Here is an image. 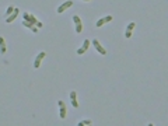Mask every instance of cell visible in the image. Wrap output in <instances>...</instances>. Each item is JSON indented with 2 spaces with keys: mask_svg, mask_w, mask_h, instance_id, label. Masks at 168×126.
<instances>
[{
  "mask_svg": "<svg viewBox=\"0 0 168 126\" xmlns=\"http://www.w3.org/2000/svg\"><path fill=\"white\" fill-rule=\"evenodd\" d=\"M73 6V1L72 0H67V1H64V3H62L59 7H57V10H56V13L57 14H62V13H64L67 8H70Z\"/></svg>",
  "mask_w": 168,
  "mask_h": 126,
  "instance_id": "3957f363",
  "label": "cell"
},
{
  "mask_svg": "<svg viewBox=\"0 0 168 126\" xmlns=\"http://www.w3.org/2000/svg\"><path fill=\"white\" fill-rule=\"evenodd\" d=\"M6 52H7L6 41H4V38H3V36H0V53H1V55H4Z\"/></svg>",
  "mask_w": 168,
  "mask_h": 126,
  "instance_id": "9c48e42d",
  "label": "cell"
},
{
  "mask_svg": "<svg viewBox=\"0 0 168 126\" xmlns=\"http://www.w3.org/2000/svg\"><path fill=\"white\" fill-rule=\"evenodd\" d=\"M91 43H93V46L97 49V52H98V53H101L102 56H106V49H105L104 46L100 43V41H98V39H93V41H91Z\"/></svg>",
  "mask_w": 168,
  "mask_h": 126,
  "instance_id": "7a4b0ae2",
  "label": "cell"
},
{
  "mask_svg": "<svg viewBox=\"0 0 168 126\" xmlns=\"http://www.w3.org/2000/svg\"><path fill=\"white\" fill-rule=\"evenodd\" d=\"M83 1H90V0H83Z\"/></svg>",
  "mask_w": 168,
  "mask_h": 126,
  "instance_id": "d6986e66",
  "label": "cell"
},
{
  "mask_svg": "<svg viewBox=\"0 0 168 126\" xmlns=\"http://www.w3.org/2000/svg\"><path fill=\"white\" fill-rule=\"evenodd\" d=\"M14 6H8L7 7V11H6V14H4V17H6V18H7L8 16H10V14H11V13H13V11H14Z\"/></svg>",
  "mask_w": 168,
  "mask_h": 126,
  "instance_id": "7c38bea8",
  "label": "cell"
},
{
  "mask_svg": "<svg viewBox=\"0 0 168 126\" xmlns=\"http://www.w3.org/2000/svg\"><path fill=\"white\" fill-rule=\"evenodd\" d=\"M23 18H24V21H28V23H31L32 25H38V23H39V20L35 16H32V14H30V13H23Z\"/></svg>",
  "mask_w": 168,
  "mask_h": 126,
  "instance_id": "6da1fadb",
  "label": "cell"
},
{
  "mask_svg": "<svg viewBox=\"0 0 168 126\" xmlns=\"http://www.w3.org/2000/svg\"><path fill=\"white\" fill-rule=\"evenodd\" d=\"M70 100H72V105L74 108H79V102H77V92L72 91L70 92Z\"/></svg>",
  "mask_w": 168,
  "mask_h": 126,
  "instance_id": "ba28073f",
  "label": "cell"
},
{
  "mask_svg": "<svg viewBox=\"0 0 168 126\" xmlns=\"http://www.w3.org/2000/svg\"><path fill=\"white\" fill-rule=\"evenodd\" d=\"M46 56V53L45 52H39L38 55H37V58H35V60H39V62H42V59Z\"/></svg>",
  "mask_w": 168,
  "mask_h": 126,
  "instance_id": "4fadbf2b",
  "label": "cell"
},
{
  "mask_svg": "<svg viewBox=\"0 0 168 126\" xmlns=\"http://www.w3.org/2000/svg\"><path fill=\"white\" fill-rule=\"evenodd\" d=\"M135 27H136V23H130V24L126 27V31H133V30H135Z\"/></svg>",
  "mask_w": 168,
  "mask_h": 126,
  "instance_id": "9a60e30c",
  "label": "cell"
},
{
  "mask_svg": "<svg viewBox=\"0 0 168 126\" xmlns=\"http://www.w3.org/2000/svg\"><path fill=\"white\" fill-rule=\"evenodd\" d=\"M57 105L60 108V119H66L67 116V109H66V104L63 101H57Z\"/></svg>",
  "mask_w": 168,
  "mask_h": 126,
  "instance_id": "5b68a950",
  "label": "cell"
},
{
  "mask_svg": "<svg viewBox=\"0 0 168 126\" xmlns=\"http://www.w3.org/2000/svg\"><path fill=\"white\" fill-rule=\"evenodd\" d=\"M109 21H112V16H106V17H104V18H100L98 21L95 23V25L100 28V27H102L104 24H106V23H109Z\"/></svg>",
  "mask_w": 168,
  "mask_h": 126,
  "instance_id": "8992f818",
  "label": "cell"
},
{
  "mask_svg": "<svg viewBox=\"0 0 168 126\" xmlns=\"http://www.w3.org/2000/svg\"><path fill=\"white\" fill-rule=\"evenodd\" d=\"M132 36V31H125V38H130Z\"/></svg>",
  "mask_w": 168,
  "mask_h": 126,
  "instance_id": "2e32d148",
  "label": "cell"
},
{
  "mask_svg": "<svg viewBox=\"0 0 168 126\" xmlns=\"http://www.w3.org/2000/svg\"><path fill=\"white\" fill-rule=\"evenodd\" d=\"M73 21L76 24V32L81 34L83 32V23H81V18L79 16H73Z\"/></svg>",
  "mask_w": 168,
  "mask_h": 126,
  "instance_id": "277c9868",
  "label": "cell"
},
{
  "mask_svg": "<svg viewBox=\"0 0 168 126\" xmlns=\"http://www.w3.org/2000/svg\"><path fill=\"white\" fill-rule=\"evenodd\" d=\"M90 125H93L91 119H84V120H80L79 122V126H90Z\"/></svg>",
  "mask_w": 168,
  "mask_h": 126,
  "instance_id": "30bf717a",
  "label": "cell"
},
{
  "mask_svg": "<svg viewBox=\"0 0 168 126\" xmlns=\"http://www.w3.org/2000/svg\"><path fill=\"white\" fill-rule=\"evenodd\" d=\"M84 53H86V50H84V49H81V48L77 49V55H84Z\"/></svg>",
  "mask_w": 168,
  "mask_h": 126,
  "instance_id": "e0dca14e",
  "label": "cell"
},
{
  "mask_svg": "<svg viewBox=\"0 0 168 126\" xmlns=\"http://www.w3.org/2000/svg\"><path fill=\"white\" fill-rule=\"evenodd\" d=\"M18 11H20V10H18L17 7L14 8V11H13V13H11V14H10V16H8L7 18H6V23H7V24H10L11 21H14V20H16L17 16H18Z\"/></svg>",
  "mask_w": 168,
  "mask_h": 126,
  "instance_id": "52a82bcc",
  "label": "cell"
},
{
  "mask_svg": "<svg viewBox=\"0 0 168 126\" xmlns=\"http://www.w3.org/2000/svg\"><path fill=\"white\" fill-rule=\"evenodd\" d=\"M23 25H24L25 28H30V30H32V28L35 27V25H32L31 23H28V21H23Z\"/></svg>",
  "mask_w": 168,
  "mask_h": 126,
  "instance_id": "5bb4252c",
  "label": "cell"
},
{
  "mask_svg": "<svg viewBox=\"0 0 168 126\" xmlns=\"http://www.w3.org/2000/svg\"><path fill=\"white\" fill-rule=\"evenodd\" d=\"M88 48H90V41H88V39H84V42H83V46H81V49H84L86 52H87Z\"/></svg>",
  "mask_w": 168,
  "mask_h": 126,
  "instance_id": "8fae6325",
  "label": "cell"
},
{
  "mask_svg": "<svg viewBox=\"0 0 168 126\" xmlns=\"http://www.w3.org/2000/svg\"><path fill=\"white\" fill-rule=\"evenodd\" d=\"M38 30H39V28H37V27H34V28H32L31 31H32L34 34H37V32H38Z\"/></svg>",
  "mask_w": 168,
  "mask_h": 126,
  "instance_id": "ac0fdd59",
  "label": "cell"
}]
</instances>
